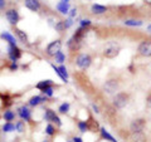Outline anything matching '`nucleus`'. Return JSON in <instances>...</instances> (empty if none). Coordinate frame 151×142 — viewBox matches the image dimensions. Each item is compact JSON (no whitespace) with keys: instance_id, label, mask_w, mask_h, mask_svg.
<instances>
[{"instance_id":"f257e3e1","label":"nucleus","mask_w":151,"mask_h":142,"mask_svg":"<svg viewBox=\"0 0 151 142\" xmlns=\"http://www.w3.org/2000/svg\"><path fill=\"white\" fill-rule=\"evenodd\" d=\"M131 101V93L126 91L117 92L116 94H113L112 97V106L117 108V110H122L125 108Z\"/></svg>"},{"instance_id":"f03ea898","label":"nucleus","mask_w":151,"mask_h":142,"mask_svg":"<svg viewBox=\"0 0 151 142\" xmlns=\"http://www.w3.org/2000/svg\"><path fill=\"white\" fill-rule=\"evenodd\" d=\"M121 49H122V45L119 42L112 40V42H108V43L105 44V47H103V49H102V54L107 59H113L120 54Z\"/></svg>"},{"instance_id":"7ed1b4c3","label":"nucleus","mask_w":151,"mask_h":142,"mask_svg":"<svg viewBox=\"0 0 151 142\" xmlns=\"http://www.w3.org/2000/svg\"><path fill=\"white\" fill-rule=\"evenodd\" d=\"M121 78L115 75V77H110L108 79L105 80V83H103L102 86V91L107 93V94H116L117 92L120 91L121 88Z\"/></svg>"},{"instance_id":"20e7f679","label":"nucleus","mask_w":151,"mask_h":142,"mask_svg":"<svg viewBox=\"0 0 151 142\" xmlns=\"http://www.w3.org/2000/svg\"><path fill=\"white\" fill-rule=\"evenodd\" d=\"M74 60H76V65H77L78 68H81L82 70H86L91 67L93 58L89 53H78Z\"/></svg>"},{"instance_id":"39448f33","label":"nucleus","mask_w":151,"mask_h":142,"mask_svg":"<svg viewBox=\"0 0 151 142\" xmlns=\"http://www.w3.org/2000/svg\"><path fill=\"white\" fill-rule=\"evenodd\" d=\"M62 45H63V43L60 39H55L53 42H50V43L45 47V50H44L45 55L48 57V58H54V55L62 49Z\"/></svg>"},{"instance_id":"423d86ee","label":"nucleus","mask_w":151,"mask_h":142,"mask_svg":"<svg viewBox=\"0 0 151 142\" xmlns=\"http://www.w3.org/2000/svg\"><path fill=\"white\" fill-rule=\"evenodd\" d=\"M147 125V121L145 118H135L130 122L129 131L130 132H144Z\"/></svg>"},{"instance_id":"0eeeda50","label":"nucleus","mask_w":151,"mask_h":142,"mask_svg":"<svg viewBox=\"0 0 151 142\" xmlns=\"http://www.w3.org/2000/svg\"><path fill=\"white\" fill-rule=\"evenodd\" d=\"M126 142H149L147 135L144 132H130L126 137Z\"/></svg>"},{"instance_id":"6e6552de","label":"nucleus","mask_w":151,"mask_h":142,"mask_svg":"<svg viewBox=\"0 0 151 142\" xmlns=\"http://www.w3.org/2000/svg\"><path fill=\"white\" fill-rule=\"evenodd\" d=\"M137 53L141 57H151V39H144L137 45Z\"/></svg>"},{"instance_id":"1a4fd4ad","label":"nucleus","mask_w":151,"mask_h":142,"mask_svg":"<svg viewBox=\"0 0 151 142\" xmlns=\"http://www.w3.org/2000/svg\"><path fill=\"white\" fill-rule=\"evenodd\" d=\"M5 18L13 27H17V24L22 19L20 14H19L17 9H8V10H5Z\"/></svg>"},{"instance_id":"9d476101","label":"nucleus","mask_w":151,"mask_h":142,"mask_svg":"<svg viewBox=\"0 0 151 142\" xmlns=\"http://www.w3.org/2000/svg\"><path fill=\"white\" fill-rule=\"evenodd\" d=\"M8 55L12 62H18L23 55V50L18 45H9L8 48Z\"/></svg>"},{"instance_id":"9b49d317","label":"nucleus","mask_w":151,"mask_h":142,"mask_svg":"<svg viewBox=\"0 0 151 142\" xmlns=\"http://www.w3.org/2000/svg\"><path fill=\"white\" fill-rule=\"evenodd\" d=\"M18 116L20 117V120L25 122H32V111L29 110L28 106H22L18 108Z\"/></svg>"},{"instance_id":"f8f14e48","label":"nucleus","mask_w":151,"mask_h":142,"mask_svg":"<svg viewBox=\"0 0 151 142\" xmlns=\"http://www.w3.org/2000/svg\"><path fill=\"white\" fill-rule=\"evenodd\" d=\"M24 5L27 9H29L30 11H34V13H38L43 8L39 0H24Z\"/></svg>"},{"instance_id":"ddd939ff","label":"nucleus","mask_w":151,"mask_h":142,"mask_svg":"<svg viewBox=\"0 0 151 142\" xmlns=\"http://www.w3.org/2000/svg\"><path fill=\"white\" fill-rule=\"evenodd\" d=\"M87 32H88V28H82V27L77 28L76 32L73 33L72 39L74 42H78V43H82L83 39H84V37H86V34H87Z\"/></svg>"},{"instance_id":"4468645a","label":"nucleus","mask_w":151,"mask_h":142,"mask_svg":"<svg viewBox=\"0 0 151 142\" xmlns=\"http://www.w3.org/2000/svg\"><path fill=\"white\" fill-rule=\"evenodd\" d=\"M13 32H14V34H15V37L19 39V42H22L23 44H27V45H30L29 43V39H28V35H27V33L24 30H22V29H19L18 27H14L13 28Z\"/></svg>"},{"instance_id":"2eb2a0df","label":"nucleus","mask_w":151,"mask_h":142,"mask_svg":"<svg viewBox=\"0 0 151 142\" xmlns=\"http://www.w3.org/2000/svg\"><path fill=\"white\" fill-rule=\"evenodd\" d=\"M48 97H45V96H39V94H37V96H33L29 98V101H28V105H29L30 107H37V106H39L42 105V103H44L48 101Z\"/></svg>"},{"instance_id":"dca6fc26","label":"nucleus","mask_w":151,"mask_h":142,"mask_svg":"<svg viewBox=\"0 0 151 142\" xmlns=\"http://www.w3.org/2000/svg\"><path fill=\"white\" fill-rule=\"evenodd\" d=\"M87 122V126H88V131H91V132H98L100 131V125H98V121H96L94 118L89 115L88 117V120H86Z\"/></svg>"},{"instance_id":"f3484780","label":"nucleus","mask_w":151,"mask_h":142,"mask_svg":"<svg viewBox=\"0 0 151 142\" xmlns=\"http://www.w3.org/2000/svg\"><path fill=\"white\" fill-rule=\"evenodd\" d=\"M108 10V8L105 5H101V4H93L91 6V13L93 15H102Z\"/></svg>"},{"instance_id":"a211bd4d","label":"nucleus","mask_w":151,"mask_h":142,"mask_svg":"<svg viewBox=\"0 0 151 142\" xmlns=\"http://www.w3.org/2000/svg\"><path fill=\"white\" fill-rule=\"evenodd\" d=\"M100 136H101V140H105L106 142H117V140L105 128V127H101L100 128Z\"/></svg>"},{"instance_id":"6ab92c4d","label":"nucleus","mask_w":151,"mask_h":142,"mask_svg":"<svg viewBox=\"0 0 151 142\" xmlns=\"http://www.w3.org/2000/svg\"><path fill=\"white\" fill-rule=\"evenodd\" d=\"M0 38L5 40L9 45H17V38L13 34H10L9 32H3L1 34H0Z\"/></svg>"},{"instance_id":"aec40b11","label":"nucleus","mask_w":151,"mask_h":142,"mask_svg":"<svg viewBox=\"0 0 151 142\" xmlns=\"http://www.w3.org/2000/svg\"><path fill=\"white\" fill-rule=\"evenodd\" d=\"M0 98H1V102H3V107L8 110V107H10L13 105V98L10 94L8 93H0Z\"/></svg>"},{"instance_id":"412c9836","label":"nucleus","mask_w":151,"mask_h":142,"mask_svg":"<svg viewBox=\"0 0 151 142\" xmlns=\"http://www.w3.org/2000/svg\"><path fill=\"white\" fill-rule=\"evenodd\" d=\"M52 86H54V82L52 79H45V80H40L39 83H37L35 84V88L37 89H39V91H44L45 88H48V87H52Z\"/></svg>"},{"instance_id":"4be33fe9","label":"nucleus","mask_w":151,"mask_h":142,"mask_svg":"<svg viewBox=\"0 0 151 142\" xmlns=\"http://www.w3.org/2000/svg\"><path fill=\"white\" fill-rule=\"evenodd\" d=\"M124 24L127 27H141L144 24V22L141 19H136V18H129L124 20Z\"/></svg>"},{"instance_id":"5701e85b","label":"nucleus","mask_w":151,"mask_h":142,"mask_svg":"<svg viewBox=\"0 0 151 142\" xmlns=\"http://www.w3.org/2000/svg\"><path fill=\"white\" fill-rule=\"evenodd\" d=\"M55 116H57L55 111H53L52 108H45V111H44V120L48 122V123H52V122H53Z\"/></svg>"},{"instance_id":"b1692460","label":"nucleus","mask_w":151,"mask_h":142,"mask_svg":"<svg viewBox=\"0 0 151 142\" xmlns=\"http://www.w3.org/2000/svg\"><path fill=\"white\" fill-rule=\"evenodd\" d=\"M57 10H58L60 14H68L69 13V3H62L59 1L57 4Z\"/></svg>"},{"instance_id":"393cba45","label":"nucleus","mask_w":151,"mask_h":142,"mask_svg":"<svg viewBox=\"0 0 151 142\" xmlns=\"http://www.w3.org/2000/svg\"><path fill=\"white\" fill-rule=\"evenodd\" d=\"M3 118L6 122H13L15 120V112H13L12 110H5L3 112Z\"/></svg>"},{"instance_id":"a878e982","label":"nucleus","mask_w":151,"mask_h":142,"mask_svg":"<svg viewBox=\"0 0 151 142\" xmlns=\"http://www.w3.org/2000/svg\"><path fill=\"white\" fill-rule=\"evenodd\" d=\"M27 122L23 121V120H19L15 122V130L17 132H19V133H24V132L27 131Z\"/></svg>"},{"instance_id":"bb28decb","label":"nucleus","mask_w":151,"mask_h":142,"mask_svg":"<svg viewBox=\"0 0 151 142\" xmlns=\"http://www.w3.org/2000/svg\"><path fill=\"white\" fill-rule=\"evenodd\" d=\"M57 133V128H55V126L53 123H48L45 127V135L47 136H49V137H54Z\"/></svg>"},{"instance_id":"cd10ccee","label":"nucleus","mask_w":151,"mask_h":142,"mask_svg":"<svg viewBox=\"0 0 151 142\" xmlns=\"http://www.w3.org/2000/svg\"><path fill=\"white\" fill-rule=\"evenodd\" d=\"M69 108H70V103L69 102H64V103H62V105L59 106L58 112L60 113V115H67V113L69 112Z\"/></svg>"},{"instance_id":"c85d7f7f","label":"nucleus","mask_w":151,"mask_h":142,"mask_svg":"<svg viewBox=\"0 0 151 142\" xmlns=\"http://www.w3.org/2000/svg\"><path fill=\"white\" fill-rule=\"evenodd\" d=\"M54 29H55V32H58V33H63L65 29H67V28H65V24H64V20H58V22H55Z\"/></svg>"},{"instance_id":"c756f323","label":"nucleus","mask_w":151,"mask_h":142,"mask_svg":"<svg viewBox=\"0 0 151 142\" xmlns=\"http://www.w3.org/2000/svg\"><path fill=\"white\" fill-rule=\"evenodd\" d=\"M15 131V125L13 122H5V125L3 126V132L9 133V132H14Z\"/></svg>"},{"instance_id":"7c9ffc66","label":"nucleus","mask_w":151,"mask_h":142,"mask_svg":"<svg viewBox=\"0 0 151 142\" xmlns=\"http://www.w3.org/2000/svg\"><path fill=\"white\" fill-rule=\"evenodd\" d=\"M77 127H78V130L81 131L82 133H86V132H88V126H87L86 121H77Z\"/></svg>"},{"instance_id":"2f4dec72","label":"nucleus","mask_w":151,"mask_h":142,"mask_svg":"<svg viewBox=\"0 0 151 142\" xmlns=\"http://www.w3.org/2000/svg\"><path fill=\"white\" fill-rule=\"evenodd\" d=\"M50 67H52V68H53V69H54V72L57 73V75H58V77H59L60 79H62V80H63V82H64V83H67V82H68V79H67V78H65V77H64V75L62 74V73H60V70L58 69V67H55V64H54V63H50Z\"/></svg>"},{"instance_id":"473e14b6","label":"nucleus","mask_w":151,"mask_h":142,"mask_svg":"<svg viewBox=\"0 0 151 142\" xmlns=\"http://www.w3.org/2000/svg\"><path fill=\"white\" fill-rule=\"evenodd\" d=\"M53 93H54V86L48 87V88H45L44 91H42V94H43V96H45V97H48V98L53 97Z\"/></svg>"},{"instance_id":"72a5a7b5","label":"nucleus","mask_w":151,"mask_h":142,"mask_svg":"<svg viewBox=\"0 0 151 142\" xmlns=\"http://www.w3.org/2000/svg\"><path fill=\"white\" fill-rule=\"evenodd\" d=\"M54 60H55L57 63H60V64H62L64 60H65V55H64L63 52H58V53L54 55Z\"/></svg>"},{"instance_id":"f704fd0d","label":"nucleus","mask_w":151,"mask_h":142,"mask_svg":"<svg viewBox=\"0 0 151 142\" xmlns=\"http://www.w3.org/2000/svg\"><path fill=\"white\" fill-rule=\"evenodd\" d=\"M91 25H92V22L89 19H82L79 22V27H82V28H89Z\"/></svg>"},{"instance_id":"c9c22d12","label":"nucleus","mask_w":151,"mask_h":142,"mask_svg":"<svg viewBox=\"0 0 151 142\" xmlns=\"http://www.w3.org/2000/svg\"><path fill=\"white\" fill-rule=\"evenodd\" d=\"M58 69L60 70V73H62V74L64 75V77H65V78H67V79H68V72H67V68H65V65H63V64H60V65H59V67H58Z\"/></svg>"},{"instance_id":"e433bc0d","label":"nucleus","mask_w":151,"mask_h":142,"mask_svg":"<svg viewBox=\"0 0 151 142\" xmlns=\"http://www.w3.org/2000/svg\"><path fill=\"white\" fill-rule=\"evenodd\" d=\"M18 68H19V65L17 62H12L9 64V70H10V72H15V70H18Z\"/></svg>"},{"instance_id":"4c0bfd02","label":"nucleus","mask_w":151,"mask_h":142,"mask_svg":"<svg viewBox=\"0 0 151 142\" xmlns=\"http://www.w3.org/2000/svg\"><path fill=\"white\" fill-rule=\"evenodd\" d=\"M54 126H57V127H60L62 126V121H60V118H59V116L57 115L55 117H54V120H53V122H52Z\"/></svg>"},{"instance_id":"58836bf2","label":"nucleus","mask_w":151,"mask_h":142,"mask_svg":"<svg viewBox=\"0 0 151 142\" xmlns=\"http://www.w3.org/2000/svg\"><path fill=\"white\" fill-rule=\"evenodd\" d=\"M64 24H65V28L68 29L69 27H72V25H73V19H70V18L65 19V20H64Z\"/></svg>"},{"instance_id":"ea45409f","label":"nucleus","mask_w":151,"mask_h":142,"mask_svg":"<svg viewBox=\"0 0 151 142\" xmlns=\"http://www.w3.org/2000/svg\"><path fill=\"white\" fill-rule=\"evenodd\" d=\"M146 106L151 108V91L147 93V96H146Z\"/></svg>"},{"instance_id":"a19ab883","label":"nucleus","mask_w":151,"mask_h":142,"mask_svg":"<svg viewBox=\"0 0 151 142\" xmlns=\"http://www.w3.org/2000/svg\"><path fill=\"white\" fill-rule=\"evenodd\" d=\"M69 18L70 19H73L76 15H77V8H74V9H72V10H69Z\"/></svg>"},{"instance_id":"79ce46f5","label":"nucleus","mask_w":151,"mask_h":142,"mask_svg":"<svg viewBox=\"0 0 151 142\" xmlns=\"http://www.w3.org/2000/svg\"><path fill=\"white\" fill-rule=\"evenodd\" d=\"M6 8V0H0V10H4Z\"/></svg>"},{"instance_id":"37998d69","label":"nucleus","mask_w":151,"mask_h":142,"mask_svg":"<svg viewBox=\"0 0 151 142\" xmlns=\"http://www.w3.org/2000/svg\"><path fill=\"white\" fill-rule=\"evenodd\" d=\"M92 108H93V111H94V113H101V111H100V107H98L96 103H92Z\"/></svg>"},{"instance_id":"c03bdc74","label":"nucleus","mask_w":151,"mask_h":142,"mask_svg":"<svg viewBox=\"0 0 151 142\" xmlns=\"http://www.w3.org/2000/svg\"><path fill=\"white\" fill-rule=\"evenodd\" d=\"M72 141H73V142H83V140L81 138V137H78V136H74Z\"/></svg>"},{"instance_id":"a18cd8bd","label":"nucleus","mask_w":151,"mask_h":142,"mask_svg":"<svg viewBox=\"0 0 151 142\" xmlns=\"http://www.w3.org/2000/svg\"><path fill=\"white\" fill-rule=\"evenodd\" d=\"M144 3L146 4V5H149V6H151V0H144Z\"/></svg>"},{"instance_id":"49530a36","label":"nucleus","mask_w":151,"mask_h":142,"mask_svg":"<svg viewBox=\"0 0 151 142\" xmlns=\"http://www.w3.org/2000/svg\"><path fill=\"white\" fill-rule=\"evenodd\" d=\"M147 30H149V32H150V33H151V24H150V25H149V27H147Z\"/></svg>"},{"instance_id":"de8ad7c7","label":"nucleus","mask_w":151,"mask_h":142,"mask_svg":"<svg viewBox=\"0 0 151 142\" xmlns=\"http://www.w3.org/2000/svg\"><path fill=\"white\" fill-rule=\"evenodd\" d=\"M62 3H69V0H60Z\"/></svg>"},{"instance_id":"09e8293b","label":"nucleus","mask_w":151,"mask_h":142,"mask_svg":"<svg viewBox=\"0 0 151 142\" xmlns=\"http://www.w3.org/2000/svg\"><path fill=\"white\" fill-rule=\"evenodd\" d=\"M43 142H50V141H49V140H44Z\"/></svg>"},{"instance_id":"8fccbe9b","label":"nucleus","mask_w":151,"mask_h":142,"mask_svg":"<svg viewBox=\"0 0 151 142\" xmlns=\"http://www.w3.org/2000/svg\"><path fill=\"white\" fill-rule=\"evenodd\" d=\"M67 142H73V141H67Z\"/></svg>"},{"instance_id":"3c124183","label":"nucleus","mask_w":151,"mask_h":142,"mask_svg":"<svg viewBox=\"0 0 151 142\" xmlns=\"http://www.w3.org/2000/svg\"><path fill=\"white\" fill-rule=\"evenodd\" d=\"M0 118H1V116H0Z\"/></svg>"},{"instance_id":"603ef678","label":"nucleus","mask_w":151,"mask_h":142,"mask_svg":"<svg viewBox=\"0 0 151 142\" xmlns=\"http://www.w3.org/2000/svg\"><path fill=\"white\" fill-rule=\"evenodd\" d=\"M17 142H18V141H17Z\"/></svg>"}]
</instances>
